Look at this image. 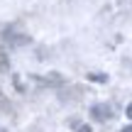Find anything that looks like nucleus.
Segmentation results:
<instances>
[{"mask_svg":"<svg viewBox=\"0 0 132 132\" xmlns=\"http://www.w3.org/2000/svg\"><path fill=\"white\" fill-rule=\"evenodd\" d=\"M88 78L90 81H98V83H105V81H108V78H105V73H93V71L88 73Z\"/></svg>","mask_w":132,"mask_h":132,"instance_id":"2","label":"nucleus"},{"mask_svg":"<svg viewBox=\"0 0 132 132\" xmlns=\"http://www.w3.org/2000/svg\"><path fill=\"white\" fill-rule=\"evenodd\" d=\"M7 69V56H5V52H0V71Z\"/></svg>","mask_w":132,"mask_h":132,"instance_id":"3","label":"nucleus"},{"mask_svg":"<svg viewBox=\"0 0 132 132\" xmlns=\"http://www.w3.org/2000/svg\"><path fill=\"white\" fill-rule=\"evenodd\" d=\"M90 115H93V120L105 122V120L113 118V108H110V105H93V108H90Z\"/></svg>","mask_w":132,"mask_h":132,"instance_id":"1","label":"nucleus"},{"mask_svg":"<svg viewBox=\"0 0 132 132\" xmlns=\"http://www.w3.org/2000/svg\"><path fill=\"white\" fill-rule=\"evenodd\" d=\"M125 115H127V118H130V120H132V103H130V105H127V110H125Z\"/></svg>","mask_w":132,"mask_h":132,"instance_id":"5","label":"nucleus"},{"mask_svg":"<svg viewBox=\"0 0 132 132\" xmlns=\"http://www.w3.org/2000/svg\"><path fill=\"white\" fill-rule=\"evenodd\" d=\"M73 127L78 130V132H90V130H88V125H73Z\"/></svg>","mask_w":132,"mask_h":132,"instance_id":"4","label":"nucleus"},{"mask_svg":"<svg viewBox=\"0 0 132 132\" xmlns=\"http://www.w3.org/2000/svg\"><path fill=\"white\" fill-rule=\"evenodd\" d=\"M120 132H132V125H130V127H125V130H120Z\"/></svg>","mask_w":132,"mask_h":132,"instance_id":"6","label":"nucleus"}]
</instances>
